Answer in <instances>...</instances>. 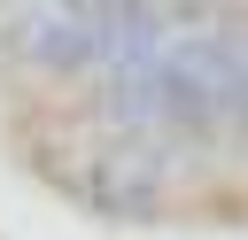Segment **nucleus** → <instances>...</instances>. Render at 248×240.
Returning <instances> with one entry per match:
<instances>
[{
  "instance_id": "1",
  "label": "nucleus",
  "mask_w": 248,
  "mask_h": 240,
  "mask_svg": "<svg viewBox=\"0 0 248 240\" xmlns=\"http://www.w3.org/2000/svg\"><path fill=\"white\" fill-rule=\"evenodd\" d=\"M0 46H8V62L31 70V77H93V70H101V15L31 0V8L8 23Z\"/></svg>"
},
{
  "instance_id": "2",
  "label": "nucleus",
  "mask_w": 248,
  "mask_h": 240,
  "mask_svg": "<svg viewBox=\"0 0 248 240\" xmlns=\"http://www.w3.org/2000/svg\"><path fill=\"white\" fill-rule=\"evenodd\" d=\"M54 8H85V15H101V8H116V0H54Z\"/></svg>"
}]
</instances>
